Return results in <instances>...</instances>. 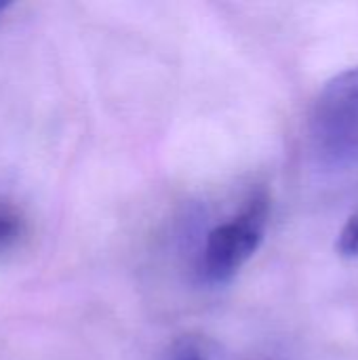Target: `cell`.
Wrapping results in <instances>:
<instances>
[{
    "label": "cell",
    "instance_id": "obj_1",
    "mask_svg": "<svg viewBox=\"0 0 358 360\" xmlns=\"http://www.w3.org/2000/svg\"><path fill=\"white\" fill-rule=\"evenodd\" d=\"M308 133L321 167L331 171L358 167V65L335 74L321 89Z\"/></svg>",
    "mask_w": 358,
    "mask_h": 360
},
{
    "label": "cell",
    "instance_id": "obj_2",
    "mask_svg": "<svg viewBox=\"0 0 358 360\" xmlns=\"http://www.w3.org/2000/svg\"><path fill=\"white\" fill-rule=\"evenodd\" d=\"M270 217V198L260 192L241 213L215 226L200 255V274L211 285L230 283L260 249Z\"/></svg>",
    "mask_w": 358,
    "mask_h": 360
},
{
    "label": "cell",
    "instance_id": "obj_3",
    "mask_svg": "<svg viewBox=\"0 0 358 360\" xmlns=\"http://www.w3.org/2000/svg\"><path fill=\"white\" fill-rule=\"evenodd\" d=\"M338 255L344 259H358V211L348 217V221L342 226L335 243Z\"/></svg>",
    "mask_w": 358,
    "mask_h": 360
},
{
    "label": "cell",
    "instance_id": "obj_4",
    "mask_svg": "<svg viewBox=\"0 0 358 360\" xmlns=\"http://www.w3.org/2000/svg\"><path fill=\"white\" fill-rule=\"evenodd\" d=\"M17 238V224L11 217L0 215V249Z\"/></svg>",
    "mask_w": 358,
    "mask_h": 360
},
{
    "label": "cell",
    "instance_id": "obj_5",
    "mask_svg": "<svg viewBox=\"0 0 358 360\" xmlns=\"http://www.w3.org/2000/svg\"><path fill=\"white\" fill-rule=\"evenodd\" d=\"M8 6H11V2H0V15H2Z\"/></svg>",
    "mask_w": 358,
    "mask_h": 360
},
{
    "label": "cell",
    "instance_id": "obj_6",
    "mask_svg": "<svg viewBox=\"0 0 358 360\" xmlns=\"http://www.w3.org/2000/svg\"><path fill=\"white\" fill-rule=\"evenodd\" d=\"M184 360H203L200 356H190V359H184Z\"/></svg>",
    "mask_w": 358,
    "mask_h": 360
}]
</instances>
